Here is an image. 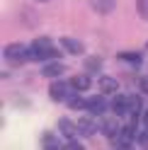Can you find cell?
Returning <instances> with one entry per match:
<instances>
[{"label": "cell", "instance_id": "cell-1", "mask_svg": "<svg viewBox=\"0 0 148 150\" xmlns=\"http://www.w3.org/2000/svg\"><path fill=\"white\" fill-rule=\"evenodd\" d=\"M58 51L53 49L51 39H46V36H39V39H34L32 46H29V61H51L56 58Z\"/></svg>", "mask_w": 148, "mask_h": 150}, {"label": "cell", "instance_id": "cell-2", "mask_svg": "<svg viewBox=\"0 0 148 150\" xmlns=\"http://www.w3.org/2000/svg\"><path fill=\"white\" fill-rule=\"evenodd\" d=\"M73 92H75V87L70 82H63V80H53L51 87H49V95H51L53 102H68L70 99L68 95H73Z\"/></svg>", "mask_w": 148, "mask_h": 150}, {"label": "cell", "instance_id": "cell-3", "mask_svg": "<svg viewBox=\"0 0 148 150\" xmlns=\"http://www.w3.org/2000/svg\"><path fill=\"white\" fill-rule=\"evenodd\" d=\"M5 58L10 61L12 65H22L24 61H29V49L22 44H10L5 49Z\"/></svg>", "mask_w": 148, "mask_h": 150}, {"label": "cell", "instance_id": "cell-4", "mask_svg": "<svg viewBox=\"0 0 148 150\" xmlns=\"http://www.w3.org/2000/svg\"><path fill=\"white\" fill-rule=\"evenodd\" d=\"M107 109H112L109 107V102L105 99V95H95V97H90L85 102V111L92 116H100V114H107Z\"/></svg>", "mask_w": 148, "mask_h": 150}, {"label": "cell", "instance_id": "cell-5", "mask_svg": "<svg viewBox=\"0 0 148 150\" xmlns=\"http://www.w3.org/2000/svg\"><path fill=\"white\" fill-rule=\"evenodd\" d=\"M122 124H119V116L114 114V116H107V119H102V124H100V131L109 138V140H114L119 133H122Z\"/></svg>", "mask_w": 148, "mask_h": 150}, {"label": "cell", "instance_id": "cell-6", "mask_svg": "<svg viewBox=\"0 0 148 150\" xmlns=\"http://www.w3.org/2000/svg\"><path fill=\"white\" fill-rule=\"evenodd\" d=\"M97 121L92 119V114L90 116H83L80 121H78V136H85V138H90V136H95L97 133Z\"/></svg>", "mask_w": 148, "mask_h": 150}, {"label": "cell", "instance_id": "cell-7", "mask_svg": "<svg viewBox=\"0 0 148 150\" xmlns=\"http://www.w3.org/2000/svg\"><path fill=\"white\" fill-rule=\"evenodd\" d=\"M66 73V68H63V63H58V61H49L44 65V70H41V75H46V78H58V75H63Z\"/></svg>", "mask_w": 148, "mask_h": 150}, {"label": "cell", "instance_id": "cell-8", "mask_svg": "<svg viewBox=\"0 0 148 150\" xmlns=\"http://www.w3.org/2000/svg\"><path fill=\"white\" fill-rule=\"evenodd\" d=\"M90 5H92V10H95V12L107 15V12H112V10H114L117 0H90Z\"/></svg>", "mask_w": 148, "mask_h": 150}, {"label": "cell", "instance_id": "cell-9", "mask_svg": "<svg viewBox=\"0 0 148 150\" xmlns=\"http://www.w3.org/2000/svg\"><path fill=\"white\" fill-rule=\"evenodd\" d=\"M58 131H61L66 138H75V136H78V133H75V131H78V124H73V121H68V119H61V121H58Z\"/></svg>", "mask_w": 148, "mask_h": 150}, {"label": "cell", "instance_id": "cell-10", "mask_svg": "<svg viewBox=\"0 0 148 150\" xmlns=\"http://www.w3.org/2000/svg\"><path fill=\"white\" fill-rule=\"evenodd\" d=\"M117 90H119V82L114 78H102L100 80V92H102V95H114Z\"/></svg>", "mask_w": 148, "mask_h": 150}, {"label": "cell", "instance_id": "cell-11", "mask_svg": "<svg viewBox=\"0 0 148 150\" xmlns=\"http://www.w3.org/2000/svg\"><path fill=\"white\" fill-rule=\"evenodd\" d=\"M70 85L75 87V92L90 90V75H75V78H70Z\"/></svg>", "mask_w": 148, "mask_h": 150}, {"label": "cell", "instance_id": "cell-12", "mask_svg": "<svg viewBox=\"0 0 148 150\" xmlns=\"http://www.w3.org/2000/svg\"><path fill=\"white\" fill-rule=\"evenodd\" d=\"M61 46H63L68 53H83V44L75 41V39H68V36H63V39H61Z\"/></svg>", "mask_w": 148, "mask_h": 150}, {"label": "cell", "instance_id": "cell-13", "mask_svg": "<svg viewBox=\"0 0 148 150\" xmlns=\"http://www.w3.org/2000/svg\"><path fill=\"white\" fill-rule=\"evenodd\" d=\"M41 145H44V148H56V150H58V148H63V145L58 143V140L53 138V136H49V133H46V136L41 138Z\"/></svg>", "mask_w": 148, "mask_h": 150}, {"label": "cell", "instance_id": "cell-14", "mask_svg": "<svg viewBox=\"0 0 148 150\" xmlns=\"http://www.w3.org/2000/svg\"><path fill=\"white\" fill-rule=\"evenodd\" d=\"M136 10L143 20H148V0H136Z\"/></svg>", "mask_w": 148, "mask_h": 150}, {"label": "cell", "instance_id": "cell-15", "mask_svg": "<svg viewBox=\"0 0 148 150\" xmlns=\"http://www.w3.org/2000/svg\"><path fill=\"white\" fill-rule=\"evenodd\" d=\"M68 104H70L73 109H85V102H83L80 97H73V95H70V99H68Z\"/></svg>", "mask_w": 148, "mask_h": 150}, {"label": "cell", "instance_id": "cell-16", "mask_svg": "<svg viewBox=\"0 0 148 150\" xmlns=\"http://www.w3.org/2000/svg\"><path fill=\"white\" fill-rule=\"evenodd\" d=\"M119 58H122V61H131V63H138V61H141V58H138V53H119Z\"/></svg>", "mask_w": 148, "mask_h": 150}, {"label": "cell", "instance_id": "cell-17", "mask_svg": "<svg viewBox=\"0 0 148 150\" xmlns=\"http://www.w3.org/2000/svg\"><path fill=\"white\" fill-rule=\"evenodd\" d=\"M85 68H88L90 73H95V70L100 68V61H97V58H90V61H85Z\"/></svg>", "mask_w": 148, "mask_h": 150}, {"label": "cell", "instance_id": "cell-18", "mask_svg": "<svg viewBox=\"0 0 148 150\" xmlns=\"http://www.w3.org/2000/svg\"><path fill=\"white\" fill-rule=\"evenodd\" d=\"M141 124H143V126H148V109H146V111H141Z\"/></svg>", "mask_w": 148, "mask_h": 150}, {"label": "cell", "instance_id": "cell-19", "mask_svg": "<svg viewBox=\"0 0 148 150\" xmlns=\"http://www.w3.org/2000/svg\"><path fill=\"white\" fill-rule=\"evenodd\" d=\"M141 90H143V92H148V78H143V80H141Z\"/></svg>", "mask_w": 148, "mask_h": 150}, {"label": "cell", "instance_id": "cell-20", "mask_svg": "<svg viewBox=\"0 0 148 150\" xmlns=\"http://www.w3.org/2000/svg\"><path fill=\"white\" fill-rule=\"evenodd\" d=\"M36 3H49V0H36Z\"/></svg>", "mask_w": 148, "mask_h": 150}]
</instances>
